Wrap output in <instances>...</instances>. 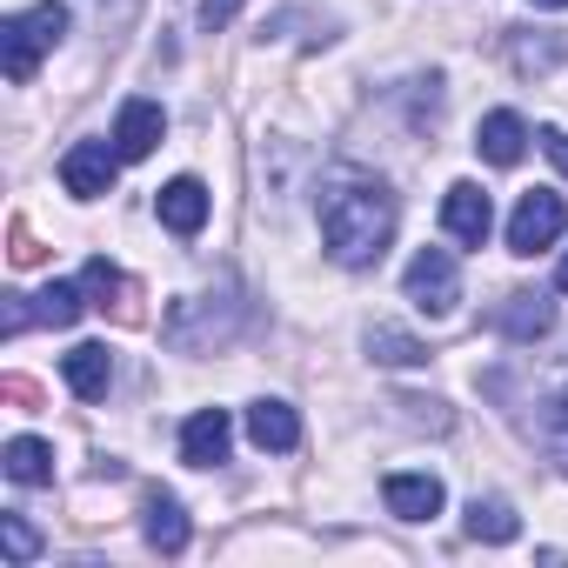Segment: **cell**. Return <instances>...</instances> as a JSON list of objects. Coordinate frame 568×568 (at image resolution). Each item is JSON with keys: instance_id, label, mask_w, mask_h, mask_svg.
I'll return each instance as SVG.
<instances>
[{"instance_id": "1", "label": "cell", "mask_w": 568, "mask_h": 568, "mask_svg": "<svg viewBox=\"0 0 568 568\" xmlns=\"http://www.w3.org/2000/svg\"><path fill=\"white\" fill-rule=\"evenodd\" d=\"M315 214H322V247L335 267H375L395 241V194L382 174L368 168H335L315 194Z\"/></svg>"}, {"instance_id": "2", "label": "cell", "mask_w": 568, "mask_h": 568, "mask_svg": "<svg viewBox=\"0 0 568 568\" xmlns=\"http://www.w3.org/2000/svg\"><path fill=\"white\" fill-rule=\"evenodd\" d=\"M61 41H68V8H61V0H41V8H28V14H8V21H0V68H8L14 88H28L34 68Z\"/></svg>"}, {"instance_id": "3", "label": "cell", "mask_w": 568, "mask_h": 568, "mask_svg": "<svg viewBox=\"0 0 568 568\" xmlns=\"http://www.w3.org/2000/svg\"><path fill=\"white\" fill-rule=\"evenodd\" d=\"M241 322H247V302H241L234 281H221V295L174 302V315H168V342H174V348H187V355H201V348L234 342V335H241Z\"/></svg>"}, {"instance_id": "4", "label": "cell", "mask_w": 568, "mask_h": 568, "mask_svg": "<svg viewBox=\"0 0 568 568\" xmlns=\"http://www.w3.org/2000/svg\"><path fill=\"white\" fill-rule=\"evenodd\" d=\"M402 288H408V302H415L428 322H442V315H455V302H462V267H455L448 247H422V254L408 261V274H402Z\"/></svg>"}, {"instance_id": "5", "label": "cell", "mask_w": 568, "mask_h": 568, "mask_svg": "<svg viewBox=\"0 0 568 568\" xmlns=\"http://www.w3.org/2000/svg\"><path fill=\"white\" fill-rule=\"evenodd\" d=\"M568 234V201L548 194V187H528L508 214V254H541Z\"/></svg>"}, {"instance_id": "6", "label": "cell", "mask_w": 568, "mask_h": 568, "mask_svg": "<svg viewBox=\"0 0 568 568\" xmlns=\"http://www.w3.org/2000/svg\"><path fill=\"white\" fill-rule=\"evenodd\" d=\"M114 174H121V148H108V141H74V148L61 154V187H68L74 201L114 194Z\"/></svg>"}, {"instance_id": "7", "label": "cell", "mask_w": 568, "mask_h": 568, "mask_svg": "<svg viewBox=\"0 0 568 568\" xmlns=\"http://www.w3.org/2000/svg\"><path fill=\"white\" fill-rule=\"evenodd\" d=\"M442 227H448L462 247H481V241L495 234V201H488L475 181H455V187L442 194Z\"/></svg>"}, {"instance_id": "8", "label": "cell", "mask_w": 568, "mask_h": 568, "mask_svg": "<svg viewBox=\"0 0 568 568\" xmlns=\"http://www.w3.org/2000/svg\"><path fill=\"white\" fill-rule=\"evenodd\" d=\"M227 448H234V422H227V408H194L187 428H181V462H187V468H221Z\"/></svg>"}, {"instance_id": "9", "label": "cell", "mask_w": 568, "mask_h": 568, "mask_svg": "<svg viewBox=\"0 0 568 568\" xmlns=\"http://www.w3.org/2000/svg\"><path fill=\"white\" fill-rule=\"evenodd\" d=\"M161 134H168L161 101H121V114H114V148H121V161L154 154V148H161Z\"/></svg>"}, {"instance_id": "10", "label": "cell", "mask_w": 568, "mask_h": 568, "mask_svg": "<svg viewBox=\"0 0 568 568\" xmlns=\"http://www.w3.org/2000/svg\"><path fill=\"white\" fill-rule=\"evenodd\" d=\"M475 154H481L488 168H515V161L528 154V121H521L515 108L481 114V128H475Z\"/></svg>"}, {"instance_id": "11", "label": "cell", "mask_w": 568, "mask_h": 568, "mask_svg": "<svg viewBox=\"0 0 568 568\" xmlns=\"http://www.w3.org/2000/svg\"><path fill=\"white\" fill-rule=\"evenodd\" d=\"M548 328H555V302H548V295H528V288H521V295H508V302L495 308V335L515 342V348L541 342Z\"/></svg>"}, {"instance_id": "12", "label": "cell", "mask_w": 568, "mask_h": 568, "mask_svg": "<svg viewBox=\"0 0 568 568\" xmlns=\"http://www.w3.org/2000/svg\"><path fill=\"white\" fill-rule=\"evenodd\" d=\"M382 501H388V515H402V521H435L448 495H442L435 475L408 468V475H388V481H382Z\"/></svg>"}, {"instance_id": "13", "label": "cell", "mask_w": 568, "mask_h": 568, "mask_svg": "<svg viewBox=\"0 0 568 568\" xmlns=\"http://www.w3.org/2000/svg\"><path fill=\"white\" fill-rule=\"evenodd\" d=\"M247 442L261 455H288V448H302V415L288 402H254L247 408Z\"/></svg>"}, {"instance_id": "14", "label": "cell", "mask_w": 568, "mask_h": 568, "mask_svg": "<svg viewBox=\"0 0 568 568\" xmlns=\"http://www.w3.org/2000/svg\"><path fill=\"white\" fill-rule=\"evenodd\" d=\"M154 214H161V227H174V234L187 241V234H201V221H207V187H201L194 174H181V181H168V187L154 194Z\"/></svg>"}, {"instance_id": "15", "label": "cell", "mask_w": 568, "mask_h": 568, "mask_svg": "<svg viewBox=\"0 0 568 568\" xmlns=\"http://www.w3.org/2000/svg\"><path fill=\"white\" fill-rule=\"evenodd\" d=\"M61 375H68V388H74L81 402H101L108 382H114V355H108V342H81V348H68V355H61Z\"/></svg>"}, {"instance_id": "16", "label": "cell", "mask_w": 568, "mask_h": 568, "mask_svg": "<svg viewBox=\"0 0 568 568\" xmlns=\"http://www.w3.org/2000/svg\"><path fill=\"white\" fill-rule=\"evenodd\" d=\"M141 515H148V521H141L148 548H161V555H181V548H187V508H181L174 495H161V488H154V495L141 501Z\"/></svg>"}, {"instance_id": "17", "label": "cell", "mask_w": 568, "mask_h": 568, "mask_svg": "<svg viewBox=\"0 0 568 568\" xmlns=\"http://www.w3.org/2000/svg\"><path fill=\"white\" fill-rule=\"evenodd\" d=\"M0 468H8V481H21V488H41V481H54V448L34 442V435H14L0 448Z\"/></svg>"}, {"instance_id": "18", "label": "cell", "mask_w": 568, "mask_h": 568, "mask_svg": "<svg viewBox=\"0 0 568 568\" xmlns=\"http://www.w3.org/2000/svg\"><path fill=\"white\" fill-rule=\"evenodd\" d=\"M462 528H468L475 541H488V548H501V541H515V535H521V521H515V508H508L501 495H475Z\"/></svg>"}, {"instance_id": "19", "label": "cell", "mask_w": 568, "mask_h": 568, "mask_svg": "<svg viewBox=\"0 0 568 568\" xmlns=\"http://www.w3.org/2000/svg\"><path fill=\"white\" fill-rule=\"evenodd\" d=\"M535 415H528V428L541 435V442H555V448H568V375H555L548 388H535V402H528Z\"/></svg>"}, {"instance_id": "20", "label": "cell", "mask_w": 568, "mask_h": 568, "mask_svg": "<svg viewBox=\"0 0 568 568\" xmlns=\"http://www.w3.org/2000/svg\"><path fill=\"white\" fill-rule=\"evenodd\" d=\"M368 355H375L382 368H422V362H428V342H415L408 328L375 322V328H368Z\"/></svg>"}, {"instance_id": "21", "label": "cell", "mask_w": 568, "mask_h": 568, "mask_svg": "<svg viewBox=\"0 0 568 568\" xmlns=\"http://www.w3.org/2000/svg\"><path fill=\"white\" fill-rule=\"evenodd\" d=\"M81 295H88V288H74V281H48V288L34 295V322H41V328H74L81 308H88Z\"/></svg>"}, {"instance_id": "22", "label": "cell", "mask_w": 568, "mask_h": 568, "mask_svg": "<svg viewBox=\"0 0 568 568\" xmlns=\"http://www.w3.org/2000/svg\"><path fill=\"white\" fill-rule=\"evenodd\" d=\"M0 548H8V561H14V568H28V561L41 555L34 521H28V515H0Z\"/></svg>"}, {"instance_id": "23", "label": "cell", "mask_w": 568, "mask_h": 568, "mask_svg": "<svg viewBox=\"0 0 568 568\" xmlns=\"http://www.w3.org/2000/svg\"><path fill=\"white\" fill-rule=\"evenodd\" d=\"M508 61H515V74H548V68L561 61V41H528V34H515V41H508Z\"/></svg>"}, {"instance_id": "24", "label": "cell", "mask_w": 568, "mask_h": 568, "mask_svg": "<svg viewBox=\"0 0 568 568\" xmlns=\"http://www.w3.org/2000/svg\"><path fill=\"white\" fill-rule=\"evenodd\" d=\"M81 288L94 295V308H108V302L121 295V274H114L108 261H88V274H81Z\"/></svg>"}, {"instance_id": "25", "label": "cell", "mask_w": 568, "mask_h": 568, "mask_svg": "<svg viewBox=\"0 0 568 568\" xmlns=\"http://www.w3.org/2000/svg\"><path fill=\"white\" fill-rule=\"evenodd\" d=\"M234 14H241V0H201V14H194V21H201V34H221Z\"/></svg>"}, {"instance_id": "26", "label": "cell", "mask_w": 568, "mask_h": 568, "mask_svg": "<svg viewBox=\"0 0 568 568\" xmlns=\"http://www.w3.org/2000/svg\"><path fill=\"white\" fill-rule=\"evenodd\" d=\"M541 148H548V161L568 174V134H561V128H541Z\"/></svg>"}, {"instance_id": "27", "label": "cell", "mask_w": 568, "mask_h": 568, "mask_svg": "<svg viewBox=\"0 0 568 568\" xmlns=\"http://www.w3.org/2000/svg\"><path fill=\"white\" fill-rule=\"evenodd\" d=\"M555 288H561V295H568V254H561V267H555Z\"/></svg>"}, {"instance_id": "28", "label": "cell", "mask_w": 568, "mask_h": 568, "mask_svg": "<svg viewBox=\"0 0 568 568\" xmlns=\"http://www.w3.org/2000/svg\"><path fill=\"white\" fill-rule=\"evenodd\" d=\"M528 8H568V0H528Z\"/></svg>"}]
</instances>
